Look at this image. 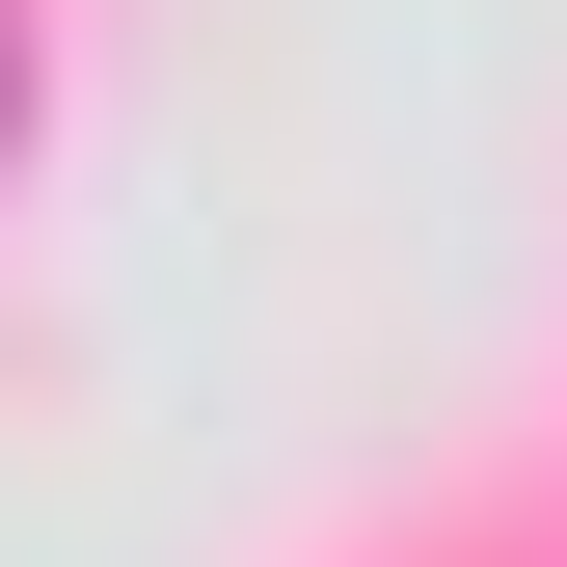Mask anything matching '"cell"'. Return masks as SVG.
Instances as JSON below:
<instances>
[{"mask_svg": "<svg viewBox=\"0 0 567 567\" xmlns=\"http://www.w3.org/2000/svg\"><path fill=\"white\" fill-rule=\"evenodd\" d=\"M0 135H28V28H0Z\"/></svg>", "mask_w": 567, "mask_h": 567, "instance_id": "1", "label": "cell"}]
</instances>
